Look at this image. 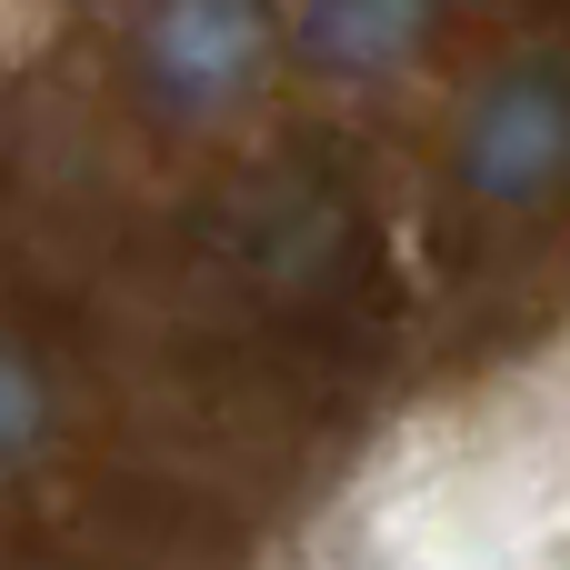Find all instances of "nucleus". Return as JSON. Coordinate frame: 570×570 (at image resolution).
Instances as JSON below:
<instances>
[{"mask_svg":"<svg viewBox=\"0 0 570 570\" xmlns=\"http://www.w3.org/2000/svg\"><path fill=\"white\" fill-rule=\"evenodd\" d=\"M441 0H291V40L331 80H391L431 50Z\"/></svg>","mask_w":570,"mask_h":570,"instance_id":"4","label":"nucleus"},{"mask_svg":"<svg viewBox=\"0 0 570 570\" xmlns=\"http://www.w3.org/2000/svg\"><path fill=\"white\" fill-rule=\"evenodd\" d=\"M40 431H50V381H40V361L0 331V471H10L20 451H40Z\"/></svg>","mask_w":570,"mask_h":570,"instance_id":"5","label":"nucleus"},{"mask_svg":"<svg viewBox=\"0 0 570 570\" xmlns=\"http://www.w3.org/2000/svg\"><path fill=\"white\" fill-rule=\"evenodd\" d=\"M451 170L481 210H541L570 190V60L531 50L511 70H491L461 110Z\"/></svg>","mask_w":570,"mask_h":570,"instance_id":"1","label":"nucleus"},{"mask_svg":"<svg viewBox=\"0 0 570 570\" xmlns=\"http://www.w3.org/2000/svg\"><path fill=\"white\" fill-rule=\"evenodd\" d=\"M341 261H351V200H341L331 180L281 170V180L250 200V220H240V271H250L261 291L301 301V291H321Z\"/></svg>","mask_w":570,"mask_h":570,"instance_id":"3","label":"nucleus"},{"mask_svg":"<svg viewBox=\"0 0 570 570\" xmlns=\"http://www.w3.org/2000/svg\"><path fill=\"white\" fill-rule=\"evenodd\" d=\"M271 60V10L261 0H150L140 10V90L170 120L230 110Z\"/></svg>","mask_w":570,"mask_h":570,"instance_id":"2","label":"nucleus"}]
</instances>
